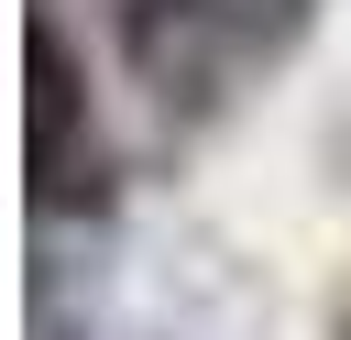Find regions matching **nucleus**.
Here are the masks:
<instances>
[{"instance_id": "obj_2", "label": "nucleus", "mask_w": 351, "mask_h": 340, "mask_svg": "<svg viewBox=\"0 0 351 340\" xmlns=\"http://www.w3.org/2000/svg\"><path fill=\"white\" fill-rule=\"evenodd\" d=\"M252 55V11L241 0H121V66L154 99H219L230 66Z\"/></svg>"}, {"instance_id": "obj_1", "label": "nucleus", "mask_w": 351, "mask_h": 340, "mask_svg": "<svg viewBox=\"0 0 351 340\" xmlns=\"http://www.w3.org/2000/svg\"><path fill=\"white\" fill-rule=\"evenodd\" d=\"M22 165H33V208L44 219L110 197V143H99L88 77H77V55H66L55 22H33V132H22Z\"/></svg>"}]
</instances>
